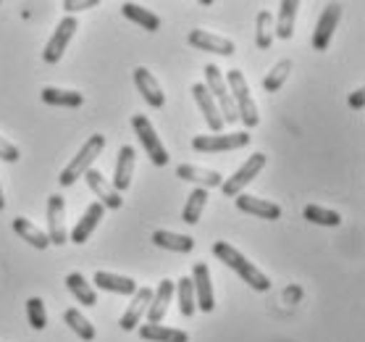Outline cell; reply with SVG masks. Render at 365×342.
<instances>
[{"mask_svg": "<svg viewBox=\"0 0 365 342\" xmlns=\"http://www.w3.org/2000/svg\"><path fill=\"white\" fill-rule=\"evenodd\" d=\"M187 40H190L192 48H197V51H205V53H216V56H234V53H237V45H234L229 37H221V34L205 32V29H192Z\"/></svg>", "mask_w": 365, "mask_h": 342, "instance_id": "7c38bea8", "label": "cell"}, {"mask_svg": "<svg viewBox=\"0 0 365 342\" xmlns=\"http://www.w3.org/2000/svg\"><path fill=\"white\" fill-rule=\"evenodd\" d=\"M132 126H134V132H137V137H140L142 148L148 151V159L153 161L155 166H166V164H168V151H166V145L160 142V137H158V132H155L153 121H150L148 116H142V114H134Z\"/></svg>", "mask_w": 365, "mask_h": 342, "instance_id": "8992f818", "label": "cell"}, {"mask_svg": "<svg viewBox=\"0 0 365 342\" xmlns=\"http://www.w3.org/2000/svg\"><path fill=\"white\" fill-rule=\"evenodd\" d=\"M205 90L210 92V98L216 101L218 111H221V119H224V124H234V121H240L237 109H234L232 95H229V87H226V79H224V74H221V69H218L216 64H207L205 66Z\"/></svg>", "mask_w": 365, "mask_h": 342, "instance_id": "277c9868", "label": "cell"}, {"mask_svg": "<svg viewBox=\"0 0 365 342\" xmlns=\"http://www.w3.org/2000/svg\"><path fill=\"white\" fill-rule=\"evenodd\" d=\"M192 287H195V303H197V308L202 313H210V311L216 308V298H213V279H210V268L207 263H195L192 268Z\"/></svg>", "mask_w": 365, "mask_h": 342, "instance_id": "9c48e42d", "label": "cell"}, {"mask_svg": "<svg viewBox=\"0 0 365 342\" xmlns=\"http://www.w3.org/2000/svg\"><path fill=\"white\" fill-rule=\"evenodd\" d=\"M213 256H216L221 263H226L232 271H237V274H240L242 279L252 287V290H257V292L271 290V279H268V276L263 274L255 263H250V261L245 258L237 248H232V242H216V245H213Z\"/></svg>", "mask_w": 365, "mask_h": 342, "instance_id": "6da1fadb", "label": "cell"}, {"mask_svg": "<svg viewBox=\"0 0 365 342\" xmlns=\"http://www.w3.org/2000/svg\"><path fill=\"white\" fill-rule=\"evenodd\" d=\"M63 218H66V201H63V195H50L48 198V232H45L50 245H66L68 242Z\"/></svg>", "mask_w": 365, "mask_h": 342, "instance_id": "30bf717a", "label": "cell"}, {"mask_svg": "<svg viewBox=\"0 0 365 342\" xmlns=\"http://www.w3.org/2000/svg\"><path fill=\"white\" fill-rule=\"evenodd\" d=\"M76 26H79L76 16L61 19L58 26H56V32H53V37H50L48 45L42 48V61H45V64H58V61L63 59L68 42H71V37H74V32H76Z\"/></svg>", "mask_w": 365, "mask_h": 342, "instance_id": "ba28073f", "label": "cell"}, {"mask_svg": "<svg viewBox=\"0 0 365 342\" xmlns=\"http://www.w3.org/2000/svg\"><path fill=\"white\" fill-rule=\"evenodd\" d=\"M103 213H106V208L100 206V203H92V206H87V211L82 213V218L76 221V226L71 229V242H76V245H84V242L90 240V234L95 232V226L103 221Z\"/></svg>", "mask_w": 365, "mask_h": 342, "instance_id": "ffe728a7", "label": "cell"}, {"mask_svg": "<svg viewBox=\"0 0 365 342\" xmlns=\"http://www.w3.org/2000/svg\"><path fill=\"white\" fill-rule=\"evenodd\" d=\"M150 240H153V245L163 248V251H174V253H192L195 251V240H192V237L168 232V229H155Z\"/></svg>", "mask_w": 365, "mask_h": 342, "instance_id": "7402d4cb", "label": "cell"}, {"mask_svg": "<svg viewBox=\"0 0 365 342\" xmlns=\"http://www.w3.org/2000/svg\"><path fill=\"white\" fill-rule=\"evenodd\" d=\"M137 329H140V337L145 342H190V334L182 332V329H174V326L145 324L137 326Z\"/></svg>", "mask_w": 365, "mask_h": 342, "instance_id": "cb8c5ba5", "label": "cell"}, {"mask_svg": "<svg viewBox=\"0 0 365 342\" xmlns=\"http://www.w3.org/2000/svg\"><path fill=\"white\" fill-rule=\"evenodd\" d=\"M176 284V292H179V311H182V316L190 318L195 311H197V303H195V287H192V279L190 276H182Z\"/></svg>", "mask_w": 365, "mask_h": 342, "instance_id": "e575fe53", "label": "cell"}, {"mask_svg": "<svg viewBox=\"0 0 365 342\" xmlns=\"http://www.w3.org/2000/svg\"><path fill=\"white\" fill-rule=\"evenodd\" d=\"M84 179L90 184V190L98 195V203L103 208H121L124 206V198H121V192L113 190V184L106 179V176L100 174L98 169H90V171H84Z\"/></svg>", "mask_w": 365, "mask_h": 342, "instance_id": "4fadbf2b", "label": "cell"}, {"mask_svg": "<svg viewBox=\"0 0 365 342\" xmlns=\"http://www.w3.org/2000/svg\"><path fill=\"white\" fill-rule=\"evenodd\" d=\"M224 79H226V87H229V95H232V101H234V109H237V116L242 119V124L247 126V129L260 124L257 106H255V101H252V92H250V84H247V79H245V74H242L240 69H232Z\"/></svg>", "mask_w": 365, "mask_h": 342, "instance_id": "7a4b0ae2", "label": "cell"}, {"mask_svg": "<svg viewBox=\"0 0 365 342\" xmlns=\"http://www.w3.org/2000/svg\"><path fill=\"white\" fill-rule=\"evenodd\" d=\"M302 216H305V221H313V224H318V226H339L341 224V216L336 213V211L316 206V203L305 206Z\"/></svg>", "mask_w": 365, "mask_h": 342, "instance_id": "d6a6232c", "label": "cell"}, {"mask_svg": "<svg viewBox=\"0 0 365 342\" xmlns=\"http://www.w3.org/2000/svg\"><path fill=\"white\" fill-rule=\"evenodd\" d=\"M121 14H124L129 21H134L137 26L148 29V32H158V29H160V16H158V14L142 9L140 3H124V6H121Z\"/></svg>", "mask_w": 365, "mask_h": 342, "instance_id": "83f0119b", "label": "cell"}, {"mask_svg": "<svg viewBox=\"0 0 365 342\" xmlns=\"http://www.w3.org/2000/svg\"><path fill=\"white\" fill-rule=\"evenodd\" d=\"M26 321H29V326L37 329V332H42V329L48 326V313H45L42 298H29V301H26Z\"/></svg>", "mask_w": 365, "mask_h": 342, "instance_id": "d590c367", "label": "cell"}, {"mask_svg": "<svg viewBox=\"0 0 365 342\" xmlns=\"http://www.w3.org/2000/svg\"><path fill=\"white\" fill-rule=\"evenodd\" d=\"M174 290H176V284L171 282V279H163V282L158 284V290L153 292V301H150V306H148V324H160V321H163V316H166V311H168V303L174 298Z\"/></svg>", "mask_w": 365, "mask_h": 342, "instance_id": "44dd1931", "label": "cell"}, {"mask_svg": "<svg viewBox=\"0 0 365 342\" xmlns=\"http://www.w3.org/2000/svg\"><path fill=\"white\" fill-rule=\"evenodd\" d=\"M292 69H294V64H292L289 59H282V61H279V64H276V66L266 74V79H263V90H266V92L282 90V84L287 82V79H289Z\"/></svg>", "mask_w": 365, "mask_h": 342, "instance_id": "836d02e7", "label": "cell"}, {"mask_svg": "<svg viewBox=\"0 0 365 342\" xmlns=\"http://www.w3.org/2000/svg\"><path fill=\"white\" fill-rule=\"evenodd\" d=\"M98 6V0H63V11H68V16L76 11H90Z\"/></svg>", "mask_w": 365, "mask_h": 342, "instance_id": "74e56055", "label": "cell"}, {"mask_svg": "<svg viewBox=\"0 0 365 342\" xmlns=\"http://www.w3.org/2000/svg\"><path fill=\"white\" fill-rule=\"evenodd\" d=\"M299 298H302V290H299V287H287V292H284V301L297 303Z\"/></svg>", "mask_w": 365, "mask_h": 342, "instance_id": "ab89813d", "label": "cell"}, {"mask_svg": "<svg viewBox=\"0 0 365 342\" xmlns=\"http://www.w3.org/2000/svg\"><path fill=\"white\" fill-rule=\"evenodd\" d=\"M192 98L197 103V109L202 111V119L205 124L210 126V132H221L224 129V119H221V111H218L216 101L210 98V92L205 90V84H192Z\"/></svg>", "mask_w": 365, "mask_h": 342, "instance_id": "2e32d148", "label": "cell"}, {"mask_svg": "<svg viewBox=\"0 0 365 342\" xmlns=\"http://www.w3.org/2000/svg\"><path fill=\"white\" fill-rule=\"evenodd\" d=\"M263 166H266V156H263V153H252V156L234 171L232 179H224L221 192H224L226 198H237V195H242V190L263 171Z\"/></svg>", "mask_w": 365, "mask_h": 342, "instance_id": "52a82bcc", "label": "cell"}, {"mask_svg": "<svg viewBox=\"0 0 365 342\" xmlns=\"http://www.w3.org/2000/svg\"><path fill=\"white\" fill-rule=\"evenodd\" d=\"M134 161H137V153H134L132 145H121V148H118L116 174H113V182H110L116 192H126L129 187H132Z\"/></svg>", "mask_w": 365, "mask_h": 342, "instance_id": "ac0fdd59", "label": "cell"}, {"mask_svg": "<svg viewBox=\"0 0 365 342\" xmlns=\"http://www.w3.org/2000/svg\"><path fill=\"white\" fill-rule=\"evenodd\" d=\"M153 301V290L150 287H137V292L132 295V303H129V308L124 311V316L118 318V326L124 329V332H132L137 329L142 321V316L148 313V306Z\"/></svg>", "mask_w": 365, "mask_h": 342, "instance_id": "5bb4252c", "label": "cell"}, {"mask_svg": "<svg viewBox=\"0 0 365 342\" xmlns=\"http://www.w3.org/2000/svg\"><path fill=\"white\" fill-rule=\"evenodd\" d=\"M42 103L61 106V109H79L84 103V95L76 90H61V87H42Z\"/></svg>", "mask_w": 365, "mask_h": 342, "instance_id": "f1b7e54d", "label": "cell"}, {"mask_svg": "<svg viewBox=\"0 0 365 342\" xmlns=\"http://www.w3.org/2000/svg\"><path fill=\"white\" fill-rule=\"evenodd\" d=\"M234 203H237V208L250 213V216L266 218V221L282 218V208L274 201H263V198H255V195H237Z\"/></svg>", "mask_w": 365, "mask_h": 342, "instance_id": "e0dca14e", "label": "cell"}, {"mask_svg": "<svg viewBox=\"0 0 365 342\" xmlns=\"http://www.w3.org/2000/svg\"><path fill=\"white\" fill-rule=\"evenodd\" d=\"M103 151H106V137H103V134H92V137H87L84 145L79 148V153H76L74 159L68 161V166L61 171L58 182L63 184V187L74 184L79 176H84V171H90L92 161L98 159Z\"/></svg>", "mask_w": 365, "mask_h": 342, "instance_id": "3957f363", "label": "cell"}, {"mask_svg": "<svg viewBox=\"0 0 365 342\" xmlns=\"http://www.w3.org/2000/svg\"><path fill=\"white\" fill-rule=\"evenodd\" d=\"M6 208V195H3V187H0V211Z\"/></svg>", "mask_w": 365, "mask_h": 342, "instance_id": "60d3db41", "label": "cell"}, {"mask_svg": "<svg viewBox=\"0 0 365 342\" xmlns=\"http://www.w3.org/2000/svg\"><path fill=\"white\" fill-rule=\"evenodd\" d=\"M95 284L106 292H116V295H134L137 292V282L132 276L110 274V271H98L95 274Z\"/></svg>", "mask_w": 365, "mask_h": 342, "instance_id": "d4e9b609", "label": "cell"}, {"mask_svg": "<svg viewBox=\"0 0 365 342\" xmlns=\"http://www.w3.org/2000/svg\"><path fill=\"white\" fill-rule=\"evenodd\" d=\"M339 19H341V6L339 3H329L324 9V14H321V19H318L316 32H313V48L316 51H326L331 45V37L336 32Z\"/></svg>", "mask_w": 365, "mask_h": 342, "instance_id": "8fae6325", "label": "cell"}, {"mask_svg": "<svg viewBox=\"0 0 365 342\" xmlns=\"http://www.w3.org/2000/svg\"><path fill=\"white\" fill-rule=\"evenodd\" d=\"M205 203H207V190H202V187H195V190L190 192L187 203H184V211H182L184 224H187V226L197 224L200 216H202V211H205Z\"/></svg>", "mask_w": 365, "mask_h": 342, "instance_id": "f546056e", "label": "cell"}, {"mask_svg": "<svg viewBox=\"0 0 365 342\" xmlns=\"http://www.w3.org/2000/svg\"><path fill=\"white\" fill-rule=\"evenodd\" d=\"M274 42V16L271 11H257L255 19V45L260 51H268Z\"/></svg>", "mask_w": 365, "mask_h": 342, "instance_id": "1f68e13d", "label": "cell"}, {"mask_svg": "<svg viewBox=\"0 0 365 342\" xmlns=\"http://www.w3.org/2000/svg\"><path fill=\"white\" fill-rule=\"evenodd\" d=\"M297 11H299L297 0H284L282 6H279V16H276V21H274V34L279 40H292Z\"/></svg>", "mask_w": 365, "mask_h": 342, "instance_id": "603a6c76", "label": "cell"}, {"mask_svg": "<svg viewBox=\"0 0 365 342\" xmlns=\"http://www.w3.org/2000/svg\"><path fill=\"white\" fill-rule=\"evenodd\" d=\"M363 106H365V90H355L349 95V109L363 111Z\"/></svg>", "mask_w": 365, "mask_h": 342, "instance_id": "f35d334b", "label": "cell"}, {"mask_svg": "<svg viewBox=\"0 0 365 342\" xmlns=\"http://www.w3.org/2000/svg\"><path fill=\"white\" fill-rule=\"evenodd\" d=\"M176 176L184 179V182H195L197 187L207 190V187H221L224 184V176L213 171V169H200L195 164H179L176 166Z\"/></svg>", "mask_w": 365, "mask_h": 342, "instance_id": "d6986e66", "label": "cell"}, {"mask_svg": "<svg viewBox=\"0 0 365 342\" xmlns=\"http://www.w3.org/2000/svg\"><path fill=\"white\" fill-rule=\"evenodd\" d=\"M250 145V132L242 129V132H232V134H197L192 137V148L197 153H229V151H240Z\"/></svg>", "mask_w": 365, "mask_h": 342, "instance_id": "5b68a950", "label": "cell"}, {"mask_svg": "<svg viewBox=\"0 0 365 342\" xmlns=\"http://www.w3.org/2000/svg\"><path fill=\"white\" fill-rule=\"evenodd\" d=\"M134 84H137V90L140 95L148 101V106L153 109H163L166 106V95H163V87L158 84V79L150 74L148 66H137L134 69Z\"/></svg>", "mask_w": 365, "mask_h": 342, "instance_id": "9a60e30c", "label": "cell"}, {"mask_svg": "<svg viewBox=\"0 0 365 342\" xmlns=\"http://www.w3.org/2000/svg\"><path fill=\"white\" fill-rule=\"evenodd\" d=\"M63 321H66V324L71 326V332H74L76 337H82L84 342H92L95 337H98V332H95L92 321H90V318H84L82 311L66 308V311H63Z\"/></svg>", "mask_w": 365, "mask_h": 342, "instance_id": "4dcf8cb0", "label": "cell"}, {"mask_svg": "<svg viewBox=\"0 0 365 342\" xmlns=\"http://www.w3.org/2000/svg\"><path fill=\"white\" fill-rule=\"evenodd\" d=\"M14 232H16L24 242H29L32 248H37V251H45V248H50L48 234L42 232L40 226H34L29 218H24V216L14 218Z\"/></svg>", "mask_w": 365, "mask_h": 342, "instance_id": "4316f807", "label": "cell"}, {"mask_svg": "<svg viewBox=\"0 0 365 342\" xmlns=\"http://www.w3.org/2000/svg\"><path fill=\"white\" fill-rule=\"evenodd\" d=\"M66 287H68V292L74 295L76 301L82 303L84 308L98 306V292L92 290V284L84 279V274H79V271H71V274L66 276Z\"/></svg>", "mask_w": 365, "mask_h": 342, "instance_id": "484cf974", "label": "cell"}, {"mask_svg": "<svg viewBox=\"0 0 365 342\" xmlns=\"http://www.w3.org/2000/svg\"><path fill=\"white\" fill-rule=\"evenodd\" d=\"M0 159L6 161V164H16V161L21 159V153H19V148L14 142H9L6 137H0Z\"/></svg>", "mask_w": 365, "mask_h": 342, "instance_id": "8d00e7d4", "label": "cell"}]
</instances>
